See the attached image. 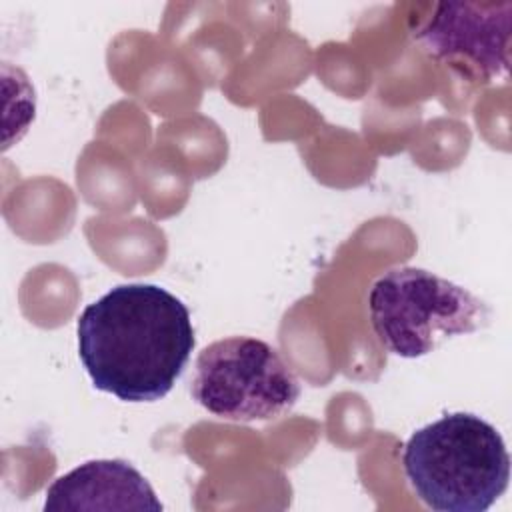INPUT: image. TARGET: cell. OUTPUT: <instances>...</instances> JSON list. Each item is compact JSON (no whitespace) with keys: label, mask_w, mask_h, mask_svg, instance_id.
<instances>
[{"label":"cell","mask_w":512,"mask_h":512,"mask_svg":"<svg viewBox=\"0 0 512 512\" xmlns=\"http://www.w3.org/2000/svg\"><path fill=\"white\" fill-rule=\"evenodd\" d=\"M78 356L94 388L124 402L164 398L194 350L190 310L156 284H120L78 316Z\"/></svg>","instance_id":"cell-1"},{"label":"cell","mask_w":512,"mask_h":512,"mask_svg":"<svg viewBox=\"0 0 512 512\" xmlns=\"http://www.w3.org/2000/svg\"><path fill=\"white\" fill-rule=\"evenodd\" d=\"M510 34L512 2H440L414 40L470 80L494 82L508 78Z\"/></svg>","instance_id":"cell-5"},{"label":"cell","mask_w":512,"mask_h":512,"mask_svg":"<svg viewBox=\"0 0 512 512\" xmlns=\"http://www.w3.org/2000/svg\"><path fill=\"white\" fill-rule=\"evenodd\" d=\"M46 512L152 510L160 512L150 482L126 460H90L56 478L46 490Z\"/></svg>","instance_id":"cell-6"},{"label":"cell","mask_w":512,"mask_h":512,"mask_svg":"<svg viewBox=\"0 0 512 512\" xmlns=\"http://www.w3.org/2000/svg\"><path fill=\"white\" fill-rule=\"evenodd\" d=\"M368 310L376 338L400 358L426 356L450 336L484 328L490 318L472 292L414 266L382 274L370 288Z\"/></svg>","instance_id":"cell-3"},{"label":"cell","mask_w":512,"mask_h":512,"mask_svg":"<svg viewBox=\"0 0 512 512\" xmlns=\"http://www.w3.org/2000/svg\"><path fill=\"white\" fill-rule=\"evenodd\" d=\"M404 476L436 512H484L508 488L510 456L500 432L470 412L416 430L402 452Z\"/></svg>","instance_id":"cell-2"},{"label":"cell","mask_w":512,"mask_h":512,"mask_svg":"<svg viewBox=\"0 0 512 512\" xmlns=\"http://www.w3.org/2000/svg\"><path fill=\"white\" fill-rule=\"evenodd\" d=\"M190 392L216 418L268 422L290 412L302 388L268 342L252 336H228L198 354Z\"/></svg>","instance_id":"cell-4"}]
</instances>
